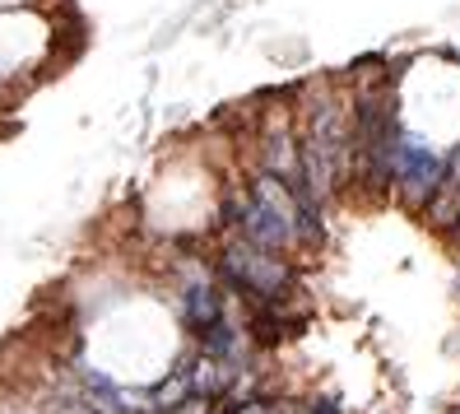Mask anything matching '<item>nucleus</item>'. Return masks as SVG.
Instances as JSON below:
<instances>
[]
</instances>
